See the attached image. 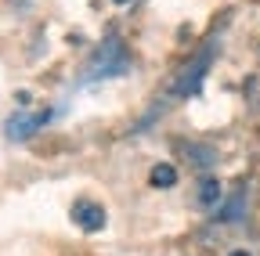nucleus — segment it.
Masks as SVG:
<instances>
[{"label": "nucleus", "instance_id": "5", "mask_svg": "<svg viewBox=\"0 0 260 256\" xmlns=\"http://www.w3.org/2000/svg\"><path fill=\"white\" fill-rule=\"evenodd\" d=\"M184 152H188V163L195 170H213L217 166V148L213 144H184Z\"/></svg>", "mask_w": 260, "mask_h": 256}, {"label": "nucleus", "instance_id": "6", "mask_svg": "<svg viewBox=\"0 0 260 256\" xmlns=\"http://www.w3.org/2000/svg\"><path fill=\"white\" fill-rule=\"evenodd\" d=\"M195 199H199V206L213 209L217 202H224V184L213 180V177H203V180H199V191H195Z\"/></svg>", "mask_w": 260, "mask_h": 256}, {"label": "nucleus", "instance_id": "10", "mask_svg": "<svg viewBox=\"0 0 260 256\" xmlns=\"http://www.w3.org/2000/svg\"><path fill=\"white\" fill-rule=\"evenodd\" d=\"M228 256H249V252H242V249H235V252H228Z\"/></svg>", "mask_w": 260, "mask_h": 256}, {"label": "nucleus", "instance_id": "11", "mask_svg": "<svg viewBox=\"0 0 260 256\" xmlns=\"http://www.w3.org/2000/svg\"><path fill=\"white\" fill-rule=\"evenodd\" d=\"M116 4H130V0H116Z\"/></svg>", "mask_w": 260, "mask_h": 256}, {"label": "nucleus", "instance_id": "2", "mask_svg": "<svg viewBox=\"0 0 260 256\" xmlns=\"http://www.w3.org/2000/svg\"><path fill=\"white\" fill-rule=\"evenodd\" d=\"M210 61H213V51H203L195 61H188V65L170 80L167 94H170V98H195V94H199V87H203V80H206Z\"/></svg>", "mask_w": 260, "mask_h": 256}, {"label": "nucleus", "instance_id": "7", "mask_svg": "<svg viewBox=\"0 0 260 256\" xmlns=\"http://www.w3.org/2000/svg\"><path fill=\"white\" fill-rule=\"evenodd\" d=\"M148 184H152V188H174V184H177V170H174L170 163H155L152 173H148Z\"/></svg>", "mask_w": 260, "mask_h": 256}, {"label": "nucleus", "instance_id": "9", "mask_svg": "<svg viewBox=\"0 0 260 256\" xmlns=\"http://www.w3.org/2000/svg\"><path fill=\"white\" fill-rule=\"evenodd\" d=\"M246 94H249V101H253V105H260V76H253V80H249Z\"/></svg>", "mask_w": 260, "mask_h": 256}, {"label": "nucleus", "instance_id": "4", "mask_svg": "<svg viewBox=\"0 0 260 256\" xmlns=\"http://www.w3.org/2000/svg\"><path fill=\"white\" fill-rule=\"evenodd\" d=\"M73 220L80 224L83 231H102V228H105V209L98 206V202H87V199H83V202L73 206Z\"/></svg>", "mask_w": 260, "mask_h": 256}, {"label": "nucleus", "instance_id": "8", "mask_svg": "<svg viewBox=\"0 0 260 256\" xmlns=\"http://www.w3.org/2000/svg\"><path fill=\"white\" fill-rule=\"evenodd\" d=\"M242 216H246V195L239 191V195H235L232 202H224V206H220L217 220H228V224H235V220H242Z\"/></svg>", "mask_w": 260, "mask_h": 256}, {"label": "nucleus", "instance_id": "1", "mask_svg": "<svg viewBox=\"0 0 260 256\" xmlns=\"http://www.w3.org/2000/svg\"><path fill=\"white\" fill-rule=\"evenodd\" d=\"M126 72H130V51L123 47V40L109 36L102 47L90 54L83 83H98V80H109V76H126Z\"/></svg>", "mask_w": 260, "mask_h": 256}, {"label": "nucleus", "instance_id": "3", "mask_svg": "<svg viewBox=\"0 0 260 256\" xmlns=\"http://www.w3.org/2000/svg\"><path fill=\"white\" fill-rule=\"evenodd\" d=\"M47 119H51V112H15L8 119V137L11 141H29Z\"/></svg>", "mask_w": 260, "mask_h": 256}]
</instances>
